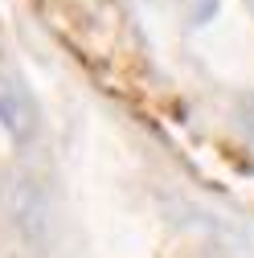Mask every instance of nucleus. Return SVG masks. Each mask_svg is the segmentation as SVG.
<instances>
[{"instance_id": "obj_1", "label": "nucleus", "mask_w": 254, "mask_h": 258, "mask_svg": "<svg viewBox=\"0 0 254 258\" xmlns=\"http://www.w3.org/2000/svg\"><path fill=\"white\" fill-rule=\"evenodd\" d=\"M0 209L25 246L41 250L49 242V192L29 168H13L0 180Z\"/></svg>"}, {"instance_id": "obj_2", "label": "nucleus", "mask_w": 254, "mask_h": 258, "mask_svg": "<svg viewBox=\"0 0 254 258\" xmlns=\"http://www.w3.org/2000/svg\"><path fill=\"white\" fill-rule=\"evenodd\" d=\"M37 123H41V111H37V99L29 90V82L13 70H0V127L17 144H25V140H33Z\"/></svg>"}, {"instance_id": "obj_3", "label": "nucleus", "mask_w": 254, "mask_h": 258, "mask_svg": "<svg viewBox=\"0 0 254 258\" xmlns=\"http://www.w3.org/2000/svg\"><path fill=\"white\" fill-rule=\"evenodd\" d=\"M188 9H193L188 21H193V25H205V21L217 13V0H188Z\"/></svg>"}, {"instance_id": "obj_4", "label": "nucleus", "mask_w": 254, "mask_h": 258, "mask_svg": "<svg viewBox=\"0 0 254 258\" xmlns=\"http://www.w3.org/2000/svg\"><path fill=\"white\" fill-rule=\"evenodd\" d=\"M242 127L250 132V140H254V99H250V103H242Z\"/></svg>"}]
</instances>
